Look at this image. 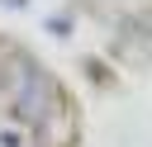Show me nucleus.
<instances>
[{"label":"nucleus","instance_id":"obj_1","mask_svg":"<svg viewBox=\"0 0 152 147\" xmlns=\"http://www.w3.org/2000/svg\"><path fill=\"white\" fill-rule=\"evenodd\" d=\"M0 147H33V128H24L14 114L0 109Z\"/></svg>","mask_w":152,"mask_h":147}]
</instances>
